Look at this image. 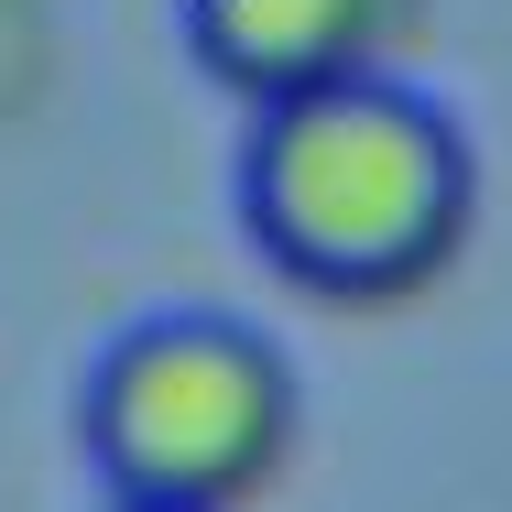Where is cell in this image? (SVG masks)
I'll return each instance as SVG.
<instances>
[{
  "mask_svg": "<svg viewBox=\"0 0 512 512\" xmlns=\"http://www.w3.org/2000/svg\"><path fill=\"white\" fill-rule=\"evenodd\" d=\"M88 458L109 502L131 512H240L295 458V360L273 327L229 306H153L131 316L88 371Z\"/></svg>",
  "mask_w": 512,
  "mask_h": 512,
  "instance_id": "cell-2",
  "label": "cell"
},
{
  "mask_svg": "<svg viewBox=\"0 0 512 512\" xmlns=\"http://www.w3.org/2000/svg\"><path fill=\"white\" fill-rule=\"evenodd\" d=\"M109 512H131V502H109Z\"/></svg>",
  "mask_w": 512,
  "mask_h": 512,
  "instance_id": "cell-4",
  "label": "cell"
},
{
  "mask_svg": "<svg viewBox=\"0 0 512 512\" xmlns=\"http://www.w3.org/2000/svg\"><path fill=\"white\" fill-rule=\"evenodd\" d=\"M469 207L480 153L458 109L393 66L273 99L240 131V218L316 295H414L469 240Z\"/></svg>",
  "mask_w": 512,
  "mask_h": 512,
  "instance_id": "cell-1",
  "label": "cell"
},
{
  "mask_svg": "<svg viewBox=\"0 0 512 512\" xmlns=\"http://www.w3.org/2000/svg\"><path fill=\"white\" fill-rule=\"evenodd\" d=\"M404 22H414V0H186L197 66L218 88H240L251 109L371 77Z\"/></svg>",
  "mask_w": 512,
  "mask_h": 512,
  "instance_id": "cell-3",
  "label": "cell"
}]
</instances>
